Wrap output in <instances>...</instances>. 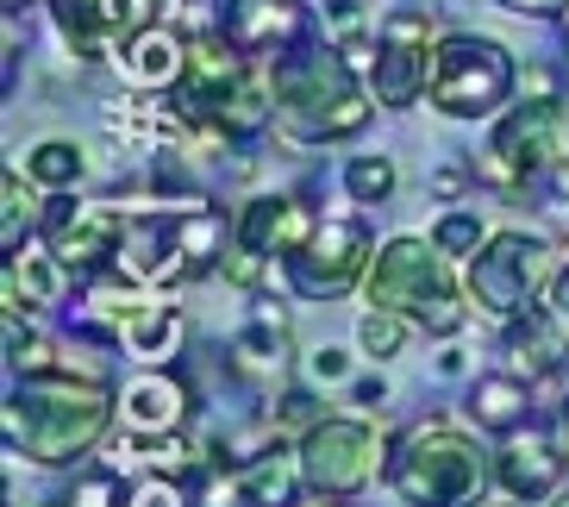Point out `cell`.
<instances>
[{
  "label": "cell",
  "mask_w": 569,
  "mask_h": 507,
  "mask_svg": "<svg viewBox=\"0 0 569 507\" xmlns=\"http://www.w3.org/2000/svg\"><path fill=\"white\" fill-rule=\"evenodd\" d=\"M351 57H338L332 44H295V51L276 57L269 69V95H276V113L295 138L307 145H326V138H351L369 126V101L351 76Z\"/></svg>",
  "instance_id": "obj_1"
},
{
  "label": "cell",
  "mask_w": 569,
  "mask_h": 507,
  "mask_svg": "<svg viewBox=\"0 0 569 507\" xmlns=\"http://www.w3.org/2000/svg\"><path fill=\"white\" fill-rule=\"evenodd\" d=\"M7 445L38 464H69L107 433L113 420V395L101 382H76V376H26V389L7 395Z\"/></svg>",
  "instance_id": "obj_2"
},
{
  "label": "cell",
  "mask_w": 569,
  "mask_h": 507,
  "mask_svg": "<svg viewBox=\"0 0 569 507\" xmlns=\"http://www.w3.org/2000/svg\"><path fill=\"white\" fill-rule=\"evenodd\" d=\"M388 483L407 507H476L488 470H482V451L457 426L426 420L401 439V451L388 464Z\"/></svg>",
  "instance_id": "obj_3"
},
{
  "label": "cell",
  "mask_w": 569,
  "mask_h": 507,
  "mask_svg": "<svg viewBox=\"0 0 569 507\" xmlns=\"http://www.w3.org/2000/svg\"><path fill=\"white\" fill-rule=\"evenodd\" d=\"M363 295L376 307H395V314H413L419 326L432 332H457L463 326V301L451 295V270H445V251L426 245V238H388L376 264L363 276Z\"/></svg>",
  "instance_id": "obj_4"
},
{
  "label": "cell",
  "mask_w": 569,
  "mask_h": 507,
  "mask_svg": "<svg viewBox=\"0 0 569 507\" xmlns=\"http://www.w3.org/2000/svg\"><path fill=\"white\" fill-rule=\"evenodd\" d=\"M513 82H519V69L507 57V44H495L482 32H451L432 51V82H426V95H432L438 113L482 119L513 95Z\"/></svg>",
  "instance_id": "obj_5"
},
{
  "label": "cell",
  "mask_w": 569,
  "mask_h": 507,
  "mask_svg": "<svg viewBox=\"0 0 569 507\" xmlns=\"http://www.w3.org/2000/svg\"><path fill=\"white\" fill-rule=\"evenodd\" d=\"M563 101H519L488 138L482 176L495 188H526L538 176H551V163H563Z\"/></svg>",
  "instance_id": "obj_6"
},
{
  "label": "cell",
  "mask_w": 569,
  "mask_h": 507,
  "mask_svg": "<svg viewBox=\"0 0 569 507\" xmlns=\"http://www.w3.org/2000/svg\"><path fill=\"white\" fill-rule=\"evenodd\" d=\"M545 270H551V245H545V238L495 232L482 251H476V264H469V301L482 307V314H495V320H513V314L532 307Z\"/></svg>",
  "instance_id": "obj_7"
},
{
  "label": "cell",
  "mask_w": 569,
  "mask_h": 507,
  "mask_svg": "<svg viewBox=\"0 0 569 507\" xmlns=\"http://www.w3.org/2000/svg\"><path fill=\"white\" fill-rule=\"evenodd\" d=\"M376 433L363 420H313L301 439V476L319 495H357L376 476Z\"/></svg>",
  "instance_id": "obj_8"
},
{
  "label": "cell",
  "mask_w": 569,
  "mask_h": 507,
  "mask_svg": "<svg viewBox=\"0 0 569 507\" xmlns=\"http://www.w3.org/2000/svg\"><path fill=\"white\" fill-rule=\"evenodd\" d=\"M369 264V226L363 220H319L301 251L282 257L295 295H338L351 288Z\"/></svg>",
  "instance_id": "obj_9"
},
{
  "label": "cell",
  "mask_w": 569,
  "mask_h": 507,
  "mask_svg": "<svg viewBox=\"0 0 569 507\" xmlns=\"http://www.w3.org/2000/svg\"><path fill=\"white\" fill-rule=\"evenodd\" d=\"M219 38H232L244 57H282L313 38V13L307 0H219L213 7Z\"/></svg>",
  "instance_id": "obj_10"
},
{
  "label": "cell",
  "mask_w": 569,
  "mask_h": 507,
  "mask_svg": "<svg viewBox=\"0 0 569 507\" xmlns=\"http://www.w3.org/2000/svg\"><path fill=\"white\" fill-rule=\"evenodd\" d=\"M426 13H388L382 44H376V101L382 107H413L419 88L432 82V63H426Z\"/></svg>",
  "instance_id": "obj_11"
},
{
  "label": "cell",
  "mask_w": 569,
  "mask_h": 507,
  "mask_svg": "<svg viewBox=\"0 0 569 507\" xmlns=\"http://www.w3.org/2000/svg\"><path fill=\"white\" fill-rule=\"evenodd\" d=\"M119 276L132 282H176V276H194L182 245V213H138L126 220V238H119Z\"/></svg>",
  "instance_id": "obj_12"
},
{
  "label": "cell",
  "mask_w": 569,
  "mask_h": 507,
  "mask_svg": "<svg viewBox=\"0 0 569 507\" xmlns=\"http://www.w3.org/2000/svg\"><path fill=\"white\" fill-rule=\"evenodd\" d=\"M307 232H313V213H307L295 195H257L244 213H238V245L244 251H257V257H276V251H301L307 245Z\"/></svg>",
  "instance_id": "obj_13"
},
{
  "label": "cell",
  "mask_w": 569,
  "mask_h": 507,
  "mask_svg": "<svg viewBox=\"0 0 569 507\" xmlns=\"http://www.w3.org/2000/svg\"><path fill=\"white\" fill-rule=\"evenodd\" d=\"M501 489L513 495V501H545V495L563 489V470H569V457L551 451L545 439H513L507 433V451H501Z\"/></svg>",
  "instance_id": "obj_14"
},
{
  "label": "cell",
  "mask_w": 569,
  "mask_h": 507,
  "mask_svg": "<svg viewBox=\"0 0 569 507\" xmlns=\"http://www.w3.org/2000/svg\"><path fill=\"white\" fill-rule=\"evenodd\" d=\"M119 69H126V82H138V88H176L182 69H188V38H176L169 26H144V32L126 38Z\"/></svg>",
  "instance_id": "obj_15"
},
{
  "label": "cell",
  "mask_w": 569,
  "mask_h": 507,
  "mask_svg": "<svg viewBox=\"0 0 569 507\" xmlns=\"http://www.w3.org/2000/svg\"><path fill=\"white\" fill-rule=\"evenodd\" d=\"M119 238H126L119 213H82V220L57 238V257H63V270L107 276V270H119Z\"/></svg>",
  "instance_id": "obj_16"
},
{
  "label": "cell",
  "mask_w": 569,
  "mask_h": 507,
  "mask_svg": "<svg viewBox=\"0 0 569 507\" xmlns=\"http://www.w3.org/2000/svg\"><path fill=\"white\" fill-rule=\"evenodd\" d=\"M563 332H557V320L545 314V307H526V314H513L507 320V357H513L526 376H551L557 364H563Z\"/></svg>",
  "instance_id": "obj_17"
},
{
  "label": "cell",
  "mask_w": 569,
  "mask_h": 507,
  "mask_svg": "<svg viewBox=\"0 0 569 507\" xmlns=\"http://www.w3.org/2000/svg\"><path fill=\"white\" fill-rule=\"evenodd\" d=\"M182 414H188V389L176 376H138L126 389V426L132 433H169V426H182Z\"/></svg>",
  "instance_id": "obj_18"
},
{
  "label": "cell",
  "mask_w": 569,
  "mask_h": 507,
  "mask_svg": "<svg viewBox=\"0 0 569 507\" xmlns=\"http://www.w3.org/2000/svg\"><path fill=\"white\" fill-rule=\"evenodd\" d=\"M307 476L301 464H288L282 451H263L244 464V476H238V501L244 507H295V489H301Z\"/></svg>",
  "instance_id": "obj_19"
},
{
  "label": "cell",
  "mask_w": 569,
  "mask_h": 507,
  "mask_svg": "<svg viewBox=\"0 0 569 507\" xmlns=\"http://www.w3.org/2000/svg\"><path fill=\"white\" fill-rule=\"evenodd\" d=\"M469 414H476V426H488V433H519L526 414H532L526 382H519V376H482V382L469 389Z\"/></svg>",
  "instance_id": "obj_20"
},
{
  "label": "cell",
  "mask_w": 569,
  "mask_h": 507,
  "mask_svg": "<svg viewBox=\"0 0 569 507\" xmlns=\"http://www.w3.org/2000/svg\"><path fill=\"white\" fill-rule=\"evenodd\" d=\"M282 357H288V326L276 307H257L251 320L238 326L232 338V364L238 370H282Z\"/></svg>",
  "instance_id": "obj_21"
},
{
  "label": "cell",
  "mask_w": 569,
  "mask_h": 507,
  "mask_svg": "<svg viewBox=\"0 0 569 507\" xmlns=\"http://www.w3.org/2000/svg\"><path fill=\"white\" fill-rule=\"evenodd\" d=\"M119 345H126L132 357H144V364H163V357H176V345H182V314H176V307L144 301L132 320H126Z\"/></svg>",
  "instance_id": "obj_22"
},
{
  "label": "cell",
  "mask_w": 569,
  "mask_h": 507,
  "mask_svg": "<svg viewBox=\"0 0 569 507\" xmlns=\"http://www.w3.org/2000/svg\"><path fill=\"white\" fill-rule=\"evenodd\" d=\"M19 288H26V301H57L63 295V257L13 251L7 257V314H19Z\"/></svg>",
  "instance_id": "obj_23"
},
{
  "label": "cell",
  "mask_w": 569,
  "mask_h": 507,
  "mask_svg": "<svg viewBox=\"0 0 569 507\" xmlns=\"http://www.w3.org/2000/svg\"><path fill=\"white\" fill-rule=\"evenodd\" d=\"M82 169H88V157H82V145H69V138H44L38 151H26V176L44 182V188H76Z\"/></svg>",
  "instance_id": "obj_24"
},
{
  "label": "cell",
  "mask_w": 569,
  "mask_h": 507,
  "mask_svg": "<svg viewBox=\"0 0 569 507\" xmlns=\"http://www.w3.org/2000/svg\"><path fill=\"white\" fill-rule=\"evenodd\" d=\"M357 345H363L369 357H401V345H407V320L395 314V307H369L363 320H357Z\"/></svg>",
  "instance_id": "obj_25"
},
{
  "label": "cell",
  "mask_w": 569,
  "mask_h": 507,
  "mask_svg": "<svg viewBox=\"0 0 569 507\" xmlns=\"http://www.w3.org/2000/svg\"><path fill=\"white\" fill-rule=\"evenodd\" d=\"M69 507H138V489L119 470H88L76 489H69Z\"/></svg>",
  "instance_id": "obj_26"
},
{
  "label": "cell",
  "mask_w": 569,
  "mask_h": 507,
  "mask_svg": "<svg viewBox=\"0 0 569 507\" xmlns=\"http://www.w3.org/2000/svg\"><path fill=\"white\" fill-rule=\"evenodd\" d=\"M345 188H351V201H388L395 195V163L388 157H357L345 169Z\"/></svg>",
  "instance_id": "obj_27"
},
{
  "label": "cell",
  "mask_w": 569,
  "mask_h": 507,
  "mask_svg": "<svg viewBox=\"0 0 569 507\" xmlns=\"http://www.w3.org/2000/svg\"><path fill=\"white\" fill-rule=\"evenodd\" d=\"M432 245H438L445 257L476 251V245H482V220H476V213H445V220L432 226Z\"/></svg>",
  "instance_id": "obj_28"
},
{
  "label": "cell",
  "mask_w": 569,
  "mask_h": 507,
  "mask_svg": "<svg viewBox=\"0 0 569 507\" xmlns=\"http://www.w3.org/2000/svg\"><path fill=\"white\" fill-rule=\"evenodd\" d=\"M26 182H19V169H7V207H0V238H7V257L19 251V232H26Z\"/></svg>",
  "instance_id": "obj_29"
},
{
  "label": "cell",
  "mask_w": 569,
  "mask_h": 507,
  "mask_svg": "<svg viewBox=\"0 0 569 507\" xmlns=\"http://www.w3.org/2000/svg\"><path fill=\"white\" fill-rule=\"evenodd\" d=\"M76 220H82V207H76V201H69V195H63V188H57V201L44 207V232H51V238H63L69 226H76Z\"/></svg>",
  "instance_id": "obj_30"
},
{
  "label": "cell",
  "mask_w": 569,
  "mask_h": 507,
  "mask_svg": "<svg viewBox=\"0 0 569 507\" xmlns=\"http://www.w3.org/2000/svg\"><path fill=\"white\" fill-rule=\"evenodd\" d=\"M526 88H532V101H563V95H557V69H551V63H532V69H526Z\"/></svg>",
  "instance_id": "obj_31"
},
{
  "label": "cell",
  "mask_w": 569,
  "mask_h": 507,
  "mask_svg": "<svg viewBox=\"0 0 569 507\" xmlns=\"http://www.w3.org/2000/svg\"><path fill=\"white\" fill-rule=\"evenodd\" d=\"M313 376L319 382H345V376H351V357L345 351H313Z\"/></svg>",
  "instance_id": "obj_32"
},
{
  "label": "cell",
  "mask_w": 569,
  "mask_h": 507,
  "mask_svg": "<svg viewBox=\"0 0 569 507\" xmlns=\"http://www.w3.org/2000/svg\"><path fill=\"white\" fill-rule=\"evenodd\" d=\"M507 13H563L569 0H501Z\"/></svg>",
  "instance_id": "obj_33"
},
{
  "label": "cell",
  "mask_w": 569,
  "mask_h": 507,
  "mask_svg": "<svg viewBox=\"0 0 569 507\" xmlns=\"http://www.w3.org/2000/svg\"><path fill=\"white\" fill-rule=\"evenodd\" d=\"M326 26H332V32H345V38H351L357 26H363V13H357V7H332V13H326Z\"/></svg>",
  "instance_id": "obj_34"
},
{
  "label": "cell",
  "mask_w": 569,
  "mask_h": 507,
  "mask_svg": "<svg viewBox=\"0 0 569 507\" xmlns=\"http://www.w3.org/2000/svg\"><path fill=\"white\" fill-rule=\"evenodd\" d=\"M551 195H557V201H569V157H563V163H551Z\"/></svg>",
  "instance_id": "obj_35"
},
{
  "label": "cell",
  "mask_w": 569,
  "mask_h": 507,
  "mask_svg": "<svg viewBox=\"0 0 569 507\" xmlns=\"http://www.w3.org/2000/svg\"><path fill=\"white\" fill-rule=\"evenodd\" d=\"M457 188H463V176H457V169H445V176H432V195H457Z\"/></svg>",
  "instance_id": "obj_36"
},
{
  "label": "cell",
  "mask_w": 569,
  "mask_h": 507,
  "mask_svg": "<svg viewBox=\"0 0 569 507\" xmlns=\"http://www.w3.org/2000/svg\"><path fill=\"white\" fill-rule=\"evenodd\" d=\"M557 314H563V320H569V270L557 276Z\"/></svg>",
  "instance_id": "obj_37"
},
{
  "label": "cell",
  "mask_w": 569,
  "mask_h": 507,
  "mask_svg": "<svg viewBox=\"0 0 569 507\" xmlns=\"http://www.w3.org/2000/svg\"><path fill=\"white\" fill-rule=\"evenodd\" d=\"M551 507H569V489H557V495H551Z\"/></svg>",
  "instance_id": "obj_38"
},
{
  "label": "cell",
  "mask_w": 569,
  "mask_h": 507,
  "mask_svg": "<svg viewBox=\"0 0 569 507\" xmlns=\"http://www.w3.org/2000/svg\"><path fill=\"white\" fill-rule=\"evenodd\" d=\"M307 507H345V501H338V495H332V501H307Z\"/></svg>",
  "instance_id": "obj_39"
},
{
  "label": "cell",
  "mask_w": 569,
  "mask_h": 507,
  "mask_svg": "<svg viewBox=\"0 0 569 507\" xmlns=\"http://www.w3.org/2000/svg\"><path fill=\"white\" fill-rule=\"evenodd\" d=\"M563 439H569V395H563Z\"/></svg>",
  "instance_id": "obj_40"
},
{
  "label": "cell",
  "mask_w": 569,
  "mask_h": 507,
  "mask_svg": "<svg viewBox=\"0 0 569 507\" xmlns=\"http://www.w3.org/2000/svg\"><path fill=\"white\" fill-rule=\"evenodd\" d=\"M563 38H569V7H563Z\"/></svg>",
  "instance_id": "obj_41"
},
{
  "label": "cell",
  "mask_w": 569,
  "mask_h": 507,
  "mask_svg": "<svg viewBox=\"0 0 569 507\" xmlns=\"http://www.w3.org/2000/svg\"><path fill=\"white\" fill-rule=\"evenodd\" d=\"M13 7H19V0H7V13H13Z\"/></svg>",
  "instance_id": "obj_42"
}]
</instances>
